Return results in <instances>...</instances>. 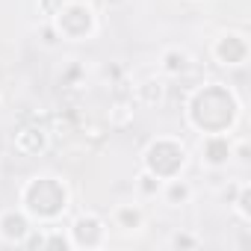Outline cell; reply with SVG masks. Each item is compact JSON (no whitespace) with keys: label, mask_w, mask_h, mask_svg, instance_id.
<instances>
[{"label":"cell","mask_w":251,"mask_h":251,"mask_svg":"<svg viewBox=\"0 0 251 251\" xmlns=\"http://www.w3.org/2000/svg\"><path fill=\"white\" fill-rule=\"evenodd\" d=\"M118 216H121L124 227H136V225H139V213H136V210H121Z\"/></svg>","instance_id":"277c9868"},{"label":"cell","mask_w":251,"mask_h":251,"mask_svg":"<svg viewBox=\"0 0 251 251\" xmlns=\"http://www.w3.org/2000/svg\"><path fill=\"white\" fill-rule=\"evenodd\" d=\"M74 233H77V242H86V245H95L100 239V225L95 219H80L74 225Z\"/></svg>","instance_id":"7a4b0ae2"},{"label":"cell","mask_w":251,"mask_h":251,"mask_svg":"<svg viewBox=\"0 0 251 251\" xmlns=\"http://www.w3.org/2000/svg\"><path fill=\"white\" fill-rule=\"evenodd\" d=\"M24 233H27V222H24L21 216H15V213L3 216V236H9V239H21Z\"/></svg>","instance_id":"3957f363"},{"label":"cell","mask_w":251,"mask_h":251,"mask_svg":"<svg viewBox=\"0 0 251 251\" xmlns=\"http://www.w3.org/2000/svg\"><path fill=\"white\" fill-rule=\"evenodd\" d=\"M27 204L33 213H42V216H56L62 207H65V189L59 183H53L50 177H42L36 180L30 189H27Z\"/></svg>","instance_id":"6da1fadb"}]
</instances>
